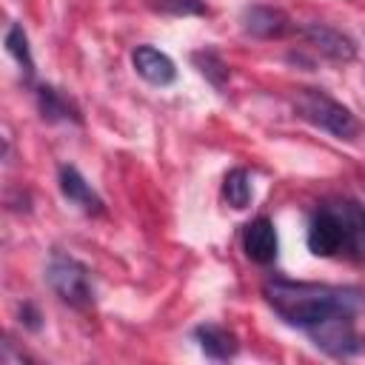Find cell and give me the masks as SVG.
Segmentation results:
<instances>
[{
  "instance_id": "6da1fadb",
  "label": "cell",
  "mask_w": 365,
  "mask_h": 365,
  "mask_svg": "<svg viewBox=\"0 0 365 365\" xmlns=\"http://www.w3.org/2000/svg\"><path fill=\"white\" fill-rule=\"evenodd\" d=\"M268 308L291 328L302 331L322 354L345 359L362 351L365 291L356 285L302 282L288 277H268L262 282Z\"/></svg>"
},
{
  "instance_id": "7a4b0ae2",
  "label": "cell",
  "mask_w": 365,
  "mask_h": 365,
  "mask_svg": "<svg viewBox=\"0 0 365 365\" xmlns=\"http://www.w3.org/2000/svg\"><path fill=\"white\" fill-rule=\"evenodd\" d=\"M305 242L314 257L365 262V205L354 197L322 200L308 220Z\"/></svg>"
},
{
  "instance_id": "3957f363",
  "label": "cell",
  "mask_w": 365,
  "mask_h": 365,
  "mask_svg": "<svg viewBox=\"0 0 365 365\" xmlns=\"http://www.w3.org/2000/svg\"><path fill=\"white\" fill-rule=\"evenodd\" d=\"M294 111L311 125L334 134L336 140H354L359 134L356 114L331 94H325L322 88H299L294 97Z\"/></svg>"
},
{
  "instance_id": "277c9868",
  "label": "cell",
  "mask_w": 365,
  "mask_h": 365,
  "mask_svg": "<svg viewBox=\"0 0 365 365\" xmlns=\"http://www.w3.org/2000/svg\"><path fill=\"white\" fill-rule=\"evenodd\" d=\"M46 282L48 288L60 297V302H66L68 308L77 311H88L94 305V282H91V271L86 262H80L71 254L54 251L48 257L46 265Z\"/></svg>"
},
{
  "instance_id": "5b68a950",
  "label": "cell",
  "mask_w": 365,
  "mask_h": 365,
  "mask_svg": "<svg viewBox=\"0 0 365 365\" xmlns=\"http://www.w3.org/2000/svg\"><path fill=\"white\" fill-rule=\"evenodd\" d=\"M299 34L308 40V46H314L319 54H325L334 63H351L356 57V46L348 34H342L334 26L325 23H305L299 26Z\"/></svg>"
},
{
  "instance_id": "8992f818",
  "label": "cell",
  "mask_w": 365,
  "mask_h": 365,
  "mask_svg": "<svg viewBox=\"0 0 365 365\" xmlns=\"http://www.w3.org/2000/svg\"><path fill=\"white\" fill-rule=\"evenodd\" d=\"M57 182H60V194H63L71 205H77L83 214H88V217H100V214H106V202H103V197L91 188V182L80 174V168L63 163L60 171H57Z\"/></svg>"
},
{
  "instance_id": "52a82bcc",
  "label": "cell",
  "mask_w": 365,
  "mask_h": 365,
  "mask_svg": "<svg viewBox=\"0 0 365 365\" xmlns=\"http://www.w3.org/2000/svg\"><path fill=\"white\" fill-rule=\"evenodd\" d=\"M277 248H279L277 228H274V222L268 217H257L242 228V251H245V257L251 262L271 265L277 259Z\"/></svg>"
},
{
  "instance_id": "ba28073f",
  "label": "cell",
  "mask_w": 365,
  "mask_h": 365,
  "mask_svg": "<svg viewBox=\"0 0 365 365\" xmlns=\"http://www.w3.org/2000/svg\"><path fill=\"white\" fill-rule=\"evenodd\" d=\"M242 29L251 34V37H259V40H274V37H285L294 23L288 20V14L282 9H274V6H248L242 9Z\"/></svg>"
},
{
  "instance_id": "9c48e42d",
  "label": "cell",
  "mask_w": 365,
  "mask_h": 365,
  "mask_svg": "<svg viewBox=\"0 0 365 365\" xmlns=\"http://www.w3.org/2000/svg\"><path fill=\"white\" fill-rule=\"evenodd\" d=\"M131 66L151 86H171L177 80L174 60L168 54H163L160 48H154V46H137L131 51Z\"/></svg>"
},
{
  "instance_id": "30bf717a",
  "label": "cell",
  "mask_w": 365,
  "mask_h": 365,
  "mask_svg": "<svg viewBox=\"0 0 365 365\" xmlns=\"http://www.w3.org/2000/svg\"><path fill=\"white\" fill-rule=\"evenodd\" d=\"M34 88V100H37V111H40V117L46 120V123H83V117H80V108L63 94V91H57L54 86H48V83H37V86H31Z\"/></svg>"
},
{
  "instance_id": "8fae6325",
  "label": "cell",
  "mask_w": 365,
  "mask_h": 365,
  "mask_svg": "<svg viewBox=\"0 0 365 365\" xmlns=\"http://www.w3.org/2000/svg\"><path fill=\"white\" fill-rule=\"evenodd\" d=\"M194 339H197L200 351L208 359H217V362H225V359H231L240 351V342H237L234 331H228L222 325H214V322L197 325L194 328Z\"/></svg>"
},
{
  "instance_id": "7c38bea8",
  "label": "cell",
  "mask_w": 365,
  "mask_h": 365,
  "mask_svg": "<svg viewBox=\"0 0 365 365\" xmlns=\"http://www.w3.org/2000/svg\"><path fill=\"white\" fill-rule=\"evenodd\" d=\"M191 63L200 68V74L214 86V88H225L228 83V63L222 60V54L217 48H200L191 54Z\"/></svg>"
},
{
  "instance_id": "4fadbf2b",
  "label": "cell",
  "mask_w": 365,
  "mask_h": 365,
  "mask_svg": "<svg viewBox=\"0 0 365 365\" xmlns=\"http://www.w3.org/2000/svg\"><path fill=\"white\" fill-rule=\"evenodd\" d=\"M222 197H225V202H228L231 208H237V211L248 208V202H251V197H254V188H251V177H248L245 168H231V171L225 174V180H222Z\"/></svg>"
},
{
  "instance_id": "5bb4252c",
  "label": "cell",
  "mask_w": 365,
  "mask_h": 365,
  "mask_svg": "<svg viewBox=\"0 0 365 365\" xmlns=\"http://www.w3.org/2000/svg\"><path fill=\"white\" fill-rule=\"evenodd\" d=\"M6 51L17 60V66L23 68L26 80L34 83V57H31V48H29V37L23 31L20 23H11L9 31H6Z\"/></svg>"
},
{
  "instance_id": "9a60e30c",
  "label": "cell",
  "mask_w": 365,
  "mask_h": 365,
  "mask_svg": "<svg viewBox=\"0 0 365 365\" xmlns=\"http://www.w3.org/2000/svg\"><path fill=\"white\" fill-rule=\"evenodd\" d=\"M151 9L174 17H191V14H208L205 0H151Z\"/></svg>"
},
{
  "instance_id": "2e32d148",
  "label": "cell",
  "mask_w": 365,
  "mask_h": 365,
  "mask_svg": "<svg viewBox=\"0 0 365 365\" xmlns=\"http://www.w3.org/2000/svg\"><path fill=\"white\" fill-rule=\"evenodd\" d=\"M43 317H40V311H37V305L34 302H23L20 305V322H23V328H29V331H40V322Z\"/></svg>"
}]
</instances>
